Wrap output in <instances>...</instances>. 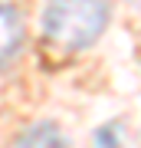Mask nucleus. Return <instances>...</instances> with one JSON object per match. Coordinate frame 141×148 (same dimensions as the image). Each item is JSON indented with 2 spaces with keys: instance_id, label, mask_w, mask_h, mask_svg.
Masks as SVG:
<instances>
[{
  "instance_id": "obj_2",
  "label": "nucleus",
  "mask_w": 141,
  "mask_h": 148,
  "mask_svg": "<svg viewBox=\"0 0 141 148\" xmlns=\"http://www.w3.org/2000/svg\"><path fill=\"white\" fill-rule=\"evenodd\" d=\"M16 148H69L66 135L59 125H52V122H36V125H30L26 132L16 138Z\"/></svg>"
},
{
  "instance_id": "obj_3",
  "label": "nucleus",
  "mask_w": 141,
  "mask_h": 148,
  "mask_svg": "<svg viewBox=\"0 0 141 148\" xmlns=\"http://www.w3.org/2000/svg\"><path fill=\"white\" fill-rule=\"evenodd\" d=\"M23 43V23L13 7L0 3V63H7Z\"/></svg>"
},
{
  "instance_id": "obj_1",
  "label": "nucleus",
  "mask_w": 141,
  "mask_h": 148,
  "mask_svg": "<svg viewBox=\"0 0 141 148\" xmlns=\"http://www.w3.org/2000/svg\"><path fill=\"white\" fill-rule=\"evenodd\" d=\"M108 23V0H49L43 33L56 49L79 53L102 36Z\"/></svg>"
},
{
  "instance_id": "obj_4",
  "label": "nucleus",
  "mask_w": 141,
  "mask_h": 148,
  "mask_svg": "<svg viewBox=\"0 0 141 148\" xmlns=\"http://www.w3.org/2000/svg\"><path fill=\"white\" fill-rule=\"evenodd\" d=\"M92 148H131L125 125H121V122H105L102 128H95Z\"/></svg>"
}]
</instances>
